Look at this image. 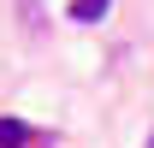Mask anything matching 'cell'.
Returning a JSON list of instances; mask_svg holds the SVG:
<instances>
[{
    "mask_svg": "<svg viewBox=\"0 0 154 148\" xmlns=\"http://www.w3.org/2000/svg\"><path fill=\"white\" fill-rule=\"evenodd\" d=\"M107 12H113V0H71V6H65L71 24H101Z\"/></svg>",
    "mask_w": 154,
    "mask_h": 148,
    "instance_id": "obj_1",
    "label": "cell"
},
{
    "mask_svg": "<svg viewBox=\"0 0 154 148\" xmlns=\"http://www.w3.org/2000/svg\"><path fill=\"white\" fill-rule=\"evenodd\" d=\"M148 148H154V130H148Z\"/></svg>",
    "mask_w": 154,
    "mask_h": 148,
    "instance_id": "obj_3",
    "label": "cell"
},
{
    "mask_svg": "<svg viewBox=\"0 0 154 148\" xmlns=\"http://www.w3.org/2000/svg\"><path fill=\"white\" fill-rule=\"evenodd\" d=\"M24 142H36V130L18 119H0V148H24Z\"/></svg>",
    "mask_w": 154,
    "mask_h": 148,
    "instance_id": "obj_2",
    "label": "cell"
}]
</instances>
